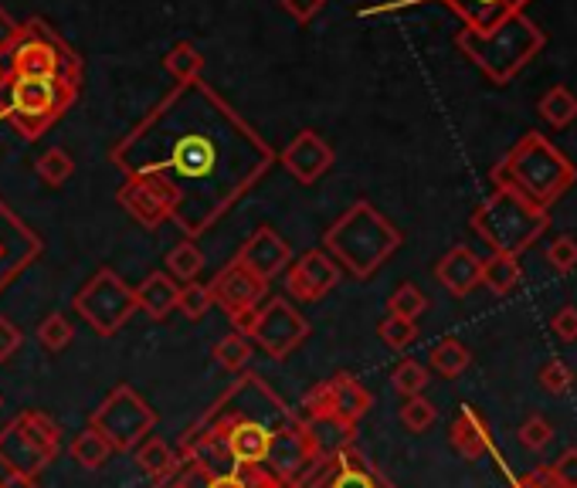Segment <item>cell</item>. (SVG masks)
Wrapping results in <instances>:
<instances>
[{"instance_id":"28","label":"cell","mask_w":577,"mask_h":488,"mask_svg":"<svg viewBox=\"0 0 577 488\" xmlns=\"http://www.w3.org/2000/svg\"><path fill=\"white\" fill-rule=\"evenodd\" d=\"M136 468L150 478H167L177 468V451L160 441V438H147L140 448H136Z\"/></svg>"},{"instance_id":"16","label":"cell","mask_w":577,"mask_h":488,"mask_svg":"<svg viewBox=\"0 0 577 488\" xmlns=\"http://www.w3.org/2000/svg\"><path fill=\"white\" fill-rule=\"evenodd\" d=\"M225 451L238 468L255 472L262 462H268L272 451H276V435L249 417H238L225 427Z\"/></svg>"},{"instance_id":"42","label":"cell","mask_w":577,"mask_h":488,"mask_svg":"<svg viewBox=\"0 0 577 488\" xmlns=\"http://www.w3.org/2000/svg\"><path fill=\"white\" fill-rule=\"evenodd\" d=\"M561 488H577V448H567L554 465H547Z\"/></svg>"},{"instance_id":"27","label":"cell","mask_w":577,"mask_h":488,"mask_svg":"<svg viewBox=\"0 0 577 488\" xmlns=\"http://www.w3.org/2000/svg\"><path fill=\"white\" fill-rule=\"evenodd\" d=\"M72 458H75V465L78 468H86V472H99L109 458H113V445H109L96 427H86L81 435L72 441Z\"/></svg>"},{"instance_id":"21","label":"cell","mask_w":577,"mask_h":488,"mask_svg":"<svg viewBox=\"0 0 577 488\" xmlns=\"http://www.w3.org/2000/svg\"><path fill=\"white\" fill-rule=\"evenodd\" d=\"M319 488H394V485L384 478L367 458L353 454V451H340Z\"/></svg>"},{"instance_id":"44","label":"cell","mask_w":577,"mask_h":488,"mask_svg":"<svg viewBox=\"0 0 577 488\" xmlns=\"http://www.w3.org/2000/svg\"><path fill=\"white\" fill-rule=\"evenodd\" d=\"M21 342H24L21 329L11 320H0V363H8L21 350Z\"/></svg>"},{"instance_id":"26","label":"cell","mask_w":577,"mask_h":488,"mask_svg":"<svg viewBox=\"0 0 577 488\" xmlns=\"http://www.w3.org/2000/svg\"><path fill=\"white\" fill-rule=\"evenodd\" d=\"M163 68H167V75H171L174 82L195 85V82H201V75H204V54H201L195 45L180 41V45H174L167 54H163Z\"/></svg>"},{"instance_id":"7","label":"cell","mask_w":577,"mask_h":488,"mask_svg":"<svg viewBox=\"0 0 577 488\" xmlns=\"http://www.w3.org/2000/svg\"><path fill=\"white\" fill-rule=\"evenodd\" d=\"M62 451V430L48 414L24 411L0 430V468L17 475H41Z\"/></svg>"},{"instance_id":"20","label":"cell","mask_w":577,"mask_h":488,"mask_svg":"<svg viewBox=\"0 0 577 488\" xmlns=\"http://www.w3.org/2000/svg\"><path fill=\"white\" fill-rule=\"evenodd\" d=\"M442 4L452 8L469 32H489L492 24L524 11L530 0H442Z\"/></svg>"},{"instance_id":"1","label":"cell","mask_w":577,"mask_h":488,"mask_svg":"<svg viewBox=\"0 0 577 488\" xmlns=\"http://www.w3.org/2000/svg\"><path fill=\"white\" fill-rule=\"evenodd\" d=\"M492 187H510L534 200L537 208H551L577 184V166L540 133H524L513 150L492 166Z\"/></svg>"},{"instance_id":"25","label":"cell","mask_w":577,"mask_h":488,"mask_svg":"<svg viewBox=\"0 0 577 488\" xmlns=\"http://www.w3.org/2000/svg\"><path fill=\"white\" fill-rule=\"evenodd\" d=\"M428 363H431V370L438 373V377L455 380V377H462L465 370H469V363H473V350L465 347L462 339L446 336V339H438L435 347L428 350Z\"/></svg>"},{"instance_id":"2","label":"cell","mask_w":577,"mask_h":488,"mask_svg":"<svg viewBox=\"0 0 577 488\" xmlns=\"http://www.w3.org/2000/svg\"><path fill=\"white\" fill-rule=\"evenodd\" d=\"M455 45L492 85H506L543 51L547 35L537 21H530L519 11L500 24H492L489 32H469V27H462L455 35Z\"/></svg>"},{"instance_id":"15","label":"cell","mask_w":577,"mask_h":488,"mask_svg":"<svg viewBox=\"0 0 577 488\" xmlns=\"http://www.w3.org/2000/svg\"><path fill=\"white\" fill-rule=\"evenodd\" d=\"M279 163L299 184H316L329 166H334V147L316 133V129H302L289 147L283 150Z\"/></svg>"},{"instance_id":"5","label":"cell","mask_w":577,"mask_h":488,"mask_svg":"<svg viewBox=\"0 0 577 488\" xmlns=\"http://www.w3.org/2000/svg\"><path fill=\"white\" fill-rule=\"evenodd\" d=\"M78 96V85L62 75L0 78V120H8L24 139H38L54 120H62Z\"/></svg>"},{"instance_id":"29","label":"cell","mask_w":577,"mask_h":488,"mask_svg":"<svg viewBox=\"0 0 577 488\" xmlns=\"http://www.w3.org/2000/svg\"><path fill=\"white\" fill-rule=\"evenodd\" d=\"M540 116L551 123L554 129H564L577 120V96L567 89V85H554L540 96Z\"/></svg>"},{"instance_id":"34","label":"cell","mask_w":577,"mask_h":488,"mask_svg":"<svg viewBox=\"0 0 577 488\" xmlns=\"http://www.w3.org/2000/svg\"><path fill=\"white\" fill-rule=\"evenodd\" d=\"M425 309H428L425 292L418 289V285H411V281L398 285V289L391 292V299H388V315H398V320H411V323H415Z\"/></svg>"},{"instance_id":"19","label":"cell","mask_w":577,"mask_h":488,"mask_svg":"<svg viewBox=\"0 0 577 488\" xmlns=\"http://www.w3.org/2000/svg\"><path fill=\"white\" fill-rule=\"evenodd\" d=\"M449 445L465 462H479V458L492 454V427L473 404H465L449 427Z\"/></svg>"},{"instance_id":"23","label":"cell","mask_w":577,"mask_h":488,"mask_svg":"<svg viewBox=\"0 0 577 488\" xmlns=\"http://www.w3.org/2000/svg\"><path fill=\"white\" fill-rule=\"evenodd\" d=\"M136 292V309H143L150 320H167V315L177 309V296H180V285L167 275V272H150L143 281H140V289H133Z\"/></svg>"},{"instance_id":"45","label":"cell","mask_w":577,"mask_h":488,"mask_svg":"<svg viewBox=\"0 0 577 488\" xmlns=\"http://www.w3.org/2000/svg\"><path fill=\"white\" fill-rule=\"evenodd\" d=\"M326 0H283V8L299 21V24H310L319 11H323Z\"/></svg>"},{"instance_id":"46","label":"cell","mask_w":577,"mask_h":488,"mask_svg":"<svg viewBox=\"0 0 577 488\" xmlns=\"http://www.w3.org/2000/svg\"><path fill=\"white\" fill-rule=\"evenodd\" d=\"M265 478L262 475H249V478H241V475H211L204 488H259Z\"/></svg>"},{"instance_id":"39","label":"cell","mask_w":577,"mask_h":488,"mask_svg":"<svg viewBox=\"0 0 577 488\" xmlns=\"http://www.w3.org/2000/svg\"><path fill=\"white\" fill-rule=\"evenodd\" d=\"M574 370L564 363V360H551L543 370H540V387L547 390V393H554V397H564V393H570L574 390Z\"/></svg>"},{"instance_id":"38","label":"cell","mask_w":577,"mask_h":488,"mask_svg":"<svg viewBox=\"0 0 577 488\" xmlns=\"http://www.w3.org/2000/svg\"><path fill=\"white\" fill-rule=\"evenodd\" d=\"M214 305L211 289L204 281H187L180 285V296H177V309L187 315V320H204V312Z\"/></svg>"},{"instance_id":"40","label":"cell","mask_w":577,"mask_h":488,"mask_svg":"<svg viewBox=\"0 0 577 488\" xmlns=\"http://www.w3.org/2000/svg\"><path fill=\"white\" fill-rule=\"evenodd\" d=\"M551 441H554V424L547 421V417H540V414L527 417V421H524V427H519V445L530 448V451H543V448H551Z\"/></svg>"},{"instance_id":"33","label":"cell","mask_w":577,"mask_h":488,"mask_svg":"<svg viewBox=\"0 0 577 488\" xmlns=\"http://www.w3.org/2000/svg\"><path fill=\"white\" fill-rule=\"evenodd\" d=\"M72 339H75V326L65 320L62 312L45 315L41 326H38V342L48 353H62L65 347H72Z\"/></svg>"},{"instance_id":"6","label":"cell","mask_w":577,"mask_h":488,"mask_svg":"<svg viewBox=\"0 0 577 488\" xmlns=\"http://www.w3.org/2000/svg\"><path fill=\"white\" fill-rule=\"evenodd\" d=\"M8 75H24V78L62 75L72 85H81V62L62 38L51 35V27L45 21H27L21 24L17 41L0 51V78Z\"/></svg>"},{"instance_id":"36","label":"cell","mask_w":577,"mask_h":488,"mask_svg":"<svg viewBox=\"0 0 577 488\" xmlns=\"http://www.w3.org/2000/svg\"><path fill=\"white\" fill-rule=\"evenodd\" d=\"M438 421V408L422 393V397H407L401 408V424L411 430V435H425V430Z\"/></svg>"},{"instance_id":"41","label":"cell","mask_w":577,"mask_h":488,"mask_svg":"<svg viewBox=\"0 0 577 488\" xmlns=\"http://www.w3.org/2000/svg\"><path fill=\"white\" fill-rule=\"evenodd\" d=\"M547 265H551L554 272H561V275L574 272L577 268V238L561 235V238H554L551 245H547Z\"/></svg>"},{"instance_id":"18","label":"cell","mask_w":577,"mask_h":488,"mask_svg":"<svg viewBox=\"0 0 577 488\" xmlns=\"http://www.w3.org/2000/svg\"><path fill=\"white\" fill-rule=\"evenodd\" d=\"M435 278L442 281V289L455 299H465L482 285V258H476L465 245H455L442 254V262L435 265Z\"/></svg>"},{"instance_id":"8","label":"cell","mask_w":577,"mask_h":488,"mask_svg":"<svg viewBox=\"0 0 577 488\" xmlns=\"http://www.w3.org/2000/svg\"><path fill=\"white\" fill-rule=\"evenodd\" d=\"M153 424H156L153 408L126 384H120L113 393H109L89 421V427H96L99 435L113 445V451L140 448V441L150 435Z\"/></svg>"},{"instance_id":"17","label":"cell","mask_w":577,"mask_h":488,"mask_svg":"<svg viewBox=\"0 0 577 488\" xmlns=\"http://www.w3.org/2000/svg\"><path fill=\"white\" fill-rule=\"evenodd\" d=\"M235 258H238L244 268H252L259 278L272 281L279 272H286L292 265V248L286 245L283 235H276L272 227L262 224L259 232L241 245V251Z\"/></svg>"},{"instance_id":"4","label":"cell","mask_w":577,"mask_h":488,"mask_svg":"<svg viewBox=\"0 0 577 488\" xmlns=\"http://www.w3.org/2000/svg\"><path fill=\"white\" fill-rule=\"evenodd\" d=\"M469 227L492 251L519 258L534 241L543 238V232L551 227V214H547V208H537L524 193L497 187L476 208Z\"/></svg>"},{"instance_id":"22","label":"cell","mask_w":577,"mask_h":488,"mask_svg":"<svg viewBox=\"0 0 577 488\" xmlns=\"http://www.w3.org/2000/svg\"><path fill=\"white\" fill-rule=\"evenodd\" d=\"M171 170H177L187 180H204L214 170V142L208 136L187 133L171 150Z\"/></svg>"},{"instance_id":"11","label":"cell","mask_w":577,"mask_h":488,"mask_svg":"<svg viewBox=\"0 0 577 488\" xmlns=\"http://www.w3.org/2000/svg\"><path fill=\"white\" fill-rule=\"evenodd\" d=\"M120 208L133 217V221H140L143 227H160L167 217L177 214L180 208V190L167 180V177H160V174H136L120 193Z\"/></svg>"},{"instance_id":"9","label":"cell","mask_w":577,"mask_h":488,"mask_svg":"<svg viewBox=\"0 0 577 488\" xmlns=\"http://www.w3.org/2000/svg\"><path fill=\"white\" fill-rule=\"evenodd\" d=\"M72 305L99 336H113L126 326V320L136 312V292L113 268H99L86 281V289L72 299Z\"/></svg>"},{"instance_id":"43","label":"cell","mask_w":577,"mask_h":488,"mask_svg":"<svg viewBox=\"0 0 577 488\" xmlns=\"http://www.w3.org/2000/svg\"><path fill=\"white\" fill-rule=\"evenodd\" d=\"M551 329L561 342H574L577 339V309L574 305H564L561 312H554L551 320Z\"/></svg>"},{"instance_id":"14","label":"cell","mask_w":577,"mask_h":488,"mask_svg":"<svg viewBox=\"0 0 577 488\" xmlns=\"http://www.w3.org/2000/svg\"><path fill=\"white\" fill-rule=\"evenodd\" d=\"M343 278V268L329 258L326 251L313 248L292 262L286 268V289L292 299H302V302H319L323 296H329L340 285Z\"/></svg>"},{"instance_id":"3","label":"cell","mask_w":577,"mask_h":488,"mask_svg":"<svg viewBox=\"0 0 577 488\" xmlns=\"http://www.w3.org/2000/svg\"><path fill=\"white\" fill-rule=\"evenodd\" d=\"M323 245L353 278H371L401 248V232L374 204L356 200L343 217L326 227Z\"/></svg>"},{"instance_id":"24","label":"cell","mask_w":577,"mask_h":488,"mask_svg":"<svg viewBox=\"0 0 577 488\" xmlns=\"http://www.w3.org/2000/svg\"><path fill=\"white\" fill-rule=\"evenodd\" d=\"M524 281V268H519V258L516 254H503V251H492L486 262H482V285L492 296H510L516 285Z\"/></svg>"},{"instance_id":"30","label":"cell","mask_w":577,"mask_h":488,"mask_svg":"<svg viewBox=\"0 0 577 488\" xmlns=\"http://www.w3.org/2000/svg\"><path fill=\"white\" fill-rule=\"evenodd\" d=\"M204 272V251L195 241H180L167 251V275L180 285L198 281V275Z\"/></svg>"},{"instance_id":"51","label":"cell","mask_w":577,"mask_h":488,"mask_svg":"<svg viewBox=\"0 0 577 488\" xmlns=\"http://www.w3.org/2000/svg\"><path fill=\"white\" fill-rule=\"evenodd\" d=\"M415 4H422V0H415Z\"/></svg>"},{"instance_id":"31","label":"cell","mask_w":577,"mask_h":488,"mask_svg":"<svg viewBox=\"0 0 577 488\" xmlns=\"http://www.w3.org/2000/svg\"><path fill=\"white\" fill-rule=\"evenodd\" d=\"M214 360L217 366H225L228 373H238L249 366L252 360V339L249 336H241V333H228L214 342Z\"/></svg>"},{"instance_id":"37","label":"cell","mask_w":577,"mask_h":488,"mask_svg":"<svg viewBox=\"0 0 577 488\" xmlns=\"http://www.w3.org/2000/svg\"><path fill=\"white\" fill-rule=\"evenodd\" d=\"M377 336L384 339V347L391 350H407L411 342L418 339V326L411 320H398V315H384L380 326H377Z\"/></svg>"},{"instance_id":"32","label":"cell","mask_w":577,"mask_h":488,"mask_svg":"<svg viewBox=\"0 0 577 488\" xmlns=\"http://www.w3.org/2000/svg\"><path fill=\"white\" fill-rule=\"evenodd\" d=\"M428 384H431V377H428V370H425V363H418V360H401L398 366H394V373H391V387L407 400V397H422L425 390H428Z\"/></svg>"},{"instance_id":"13","label":"cell","mask_w":577,"mask_h":488,"mask_svg":"<svg viewBox=\"0 0 577 488\" xmlns=\"http://www.w3.org/2000/svg\"><path fill=\"white\" fill-rule=\"evenodd\" d=\"M208 289H211L214 305H222L228 312V320H238V315H249L262 305L268 281L259 278L252 268H244L238 258H231V262L211 278Z\"/></svg>"},{"instance_id":"50","label":"cell","mask_w":577,"mask_h":488,"mask_svg":"<svg viewBox=\"0 0 577 488\" xmlns=\"http://www.w3.org/2000/svg\"><path fill=\"white\" fill-rule=\"evenodd\" d=\"M0 408H4V397H0Z\"/></svg>"},{"instance_id":"10","label":"cell","mask_w":577,"mask_h":488,"mask_svg":"<svg viewBox=\"0 0 577 488\" xmlns=\"http://www.w3.org/2000/svg\"><path fill=\"white\" fill-rule=\"evenodd\" d=\"M306 336H310V323L292 309L289 299H268L265 305H259L249 333V339L259 342L272 360H286Z\"/></svg>"},{"instance_id":"12","label":"cell","mask_w":577,"mask_h":488,"mask_svg":"<svg viewBox=\"0 0 577 488\" xmlns=\"http://www.w3.org/2000/svg\"><path fill=\"white\" fill-rule=\"evenodd\" d=\"M374 404V397L367 393V387L353 377V373H337V377H329L326 384H319L310 397H306V411L310 417L316 414H329V417H340L343 424L361 421Z\"/></svg>"},{"instance_id":"48","label":"cell","mask_w":577,"mask_h":488,"mask_svg":"<svg viewBox=\"0 0 577 488\" xmlns=\"http://www.w3.org/2000/svg\"><path fill=\"white\" fill-rule=\"evenodd\" d=\"M0 488H41L35 475H17V472H8L4 481H0Z\"/></svg>"},{"instance_id":"35","label":"cell","mask_w":577,"mask_h":488,"mask_svg":"<svg viewBox=\"0 0 577 488\" xmlns=\"http://www.w3.org/2000/svg\"><path fill=\"white\" fill-rule=\"evenodd\" d=\"M35 170H38V177L48 184V187H62L72 174H75V160L65 153V150H45L41 157H38V163H35Z\"/></svg>"},{"instance_id":"49","label":"cell","mask_w":577,"mask_h":488,"mask_svg":"<svg viewBox=\"0 0 577 488\" xmlns=\"http://www.w3.org/2000/svg\"><path fill=\"white\" fill-rule=\"evenodd\" d=\"M0 258H4V245H0Z\"/></svg>"},{"instance_id":"47","label":"cell","mask_w":577,"mask_h":488,"mask_svg":"<svg viewBox=\"0 0 577 488\" xmlns=\"http://www.w3.org/2000/svg\"><path fill=\"white\" fill-rule=\"evenodd\" d=\"M17 35H21V24H17L4 8H0V51L11 48V45L17 41Z\"/></svg>"}]
</instances>
